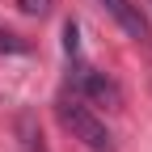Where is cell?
<instances>
[{
  "label": "cell",
  "mask_w": 152,
  "mask_h": 152,
  "mask_svg": "<svg viewBox=\"0 0 152 152\" xmlns=\"http://www.w3.org/2000/svg\"><path fill=\"white\" fill-rule=\"evenodd\" d=\"M17 144H21V152H51L47 140H42V127H38V114L34 110L17 114Z\"/></svg>",
  "instance_id": "obj_4"
},
{
  "label": "cell",
  "mask_w": 152,
  "mask_h": 152,
  "mask_svg": "<svg viewBox=\"0 0 152 152\" xmlns=\"http://www.w3.org/2000/svg\"><path fill=\"white\" fill-rule=\"evenodd\" d=\"M97 4L114 17V26H118L127 38H135V42L152 47V26H148V17L140 13V4H131V0H97Z\"/></svg>",
  "instance_id": "obj_3"
},
{
  "label": "cell",
  "mask_w": 152,
  "mask_h": 152,
  "mask_svg": "<svg viewBox=\"0 0 152 152\" xmlns=\"http://www.w3.org/2000/svg\"><path fill=\"white\" fill-rule=\"evenodd\" d=\"M64 51H68V64H72V59H80V30H76L72 17L64 21Z\"/></svg>",
  "instance_id": "obj_5"
},
{
  "label": "cell",
  "mask_w": 152,
  "mask_h": 152,
  "mask_svg": "<svg viewBox=\"0 0 152 152\" xmlns=\"http://www.w3.org/2000/svg\"><path fill=\"white\" fill-rule=\"evenodd\" d=\"M72 89H76V97H93L97 106H106V110H123V89H118V80L114 76H106V72H97V68H85L80 59H72Z\"/></svg>",
  "instance_id": "obj_2"
},
{
  "label": "cell",
  "mask_w": 152,
  "mask_h": 152,
  "mask_svg": "<svg viewBox=\"0 0 152 152\" xmlns=\"http://www.w3.org/2000/svg\"><path fill=\"white\" fill-rule=\"evenodd\" d=\"M17 9H21L26 17H47L51 13V0H17Z\"/></svg>",
  "instance_id": "obj_6"
},
{
  "label": "cell",
  "mask_w": 152,
  "mask_h": 152,
  "mask_svg": "<svg viewBox=\"0 0 152 152\" xmlns=\"http://www.w3.org/2000/svg\"><path fill=\"white\" fill-rule=\"evenodd\" d=\"M0 51H26V42H17V34H0Z\"/></svg>",
  "instance_id": "obj_7"
},
{
  "label": "cell",
  "mask_w": 152,
  "mask_h": 152,
  "mask_svg": "<svg viewBox=\"0 0 152 152\" xmlns=\"http://www.w3.org/2000/svg\"><path fill=\"white\" fill-rule=\"evenodd\" d=\"M55 118L64 123V131L76 140V144H85L89 152H114V135H110V127L85 106V97H59L55 102Z\"/></svg>",
  "instance_id": "obj_1"
}]
</instances>
